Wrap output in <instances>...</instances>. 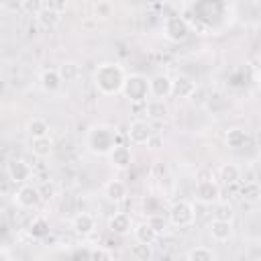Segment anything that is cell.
Instances as JSON below:
<instances>
[{
    "label": "cell",
    "mask_w": 261,
    "mask_h": 261,
    "mask_svg": "<svg viewBox=\"0 0 261 261\" xmlns=\"http://www.w3.org/2000/svg\"><path fill=\"white\" fill-rule=\"evenodd\" d=\"M126 71L118 61H102L92 75L94 88L98 90V94L102 96H116L122 90Z\"/></svg>",
    "instance_id": "1"
},
{
    "label": "cell",
    "mask_w": 261,
    "mask_h": 261,
    "mask_svg": "<svg viewBox=\"0 0 261 261\" xmlns=\"http://www.w3.org/2000/svg\"><path fill=\"white\" fill-rule=\"evenodd\" d=\"M116 143H120V133L112 124L98 122V124H92L86 133V147L92 155L106 157Z\"/></svg>",
    "instance_id": "2"
},
{
    "label": "cell",
    "mask_w": 261,
    "mask_h": 261,
    "mask_svg": "<svg viewBox=\"0 0 261 261\" xmlns=\"http://www.w3.org/2000/svg\"><path fill=\"white\" fill-rule=\"evenodd\" d=\"M120 94L130 104H145L151 98L149 96V77L143 73H126Z\"/></svg>",
    "instance_id": "3"
},
{
    "label": "cell",
    "mask_w": 261,
    "mask_h": 261,
    "mask_svg": "<svg viewBox=\"0 0 261 261\" xmlns=\"http://www.w3.org/2000/svg\"><path fill=\"white\" fill-rule=\"evenodd\" d=\"M167 222L175 228H188L196 222V206L188 200H175L167 208Z\"/></svg>",
    "instance_id": "4"
},
{
    "label": "cell",
    "mask_w": 261,
    "mask_h": 261,
    "mask_svg": "<svg viewBox=\"0 0 261 261\" xmlns=\"http://www.w3.org/2000/svg\"><path fill=\"white\" fill-rule=\"evenodd\" d=\"M190 35V22L181 14H169L163 20V37L171 43H181Z\"/></svg>",
    "instance_id": "5"
},
{
    "label": "cell",
    "mask_w": 261,
    "mask_h": 261,
    "mask_svg": "<svg viewBox=\"0 0 261 261\" xmlns=\"http://www.w3.org/2000/svg\"><path fill=\"white\" fill-rule=\"evenodd\" d=\"M194 196H196V202H200L204 206H212L220 200V186L216 184L214 177L198 179L194 186Z\"/></svg>",
    "instance_id": "6"
},
{
    "label": "cell",
    "mask_w": 261,
    "mask_h": 261,
    "mask_svg": "<svg viewBox=\"0 0 261 261\" xmlns=\"http://www.w3.org/2000/svg\"><path fill=\"white\" fill-rule=\"evenodd\" d=\"M12 200H14V204L18 208L33 210V208H37L41 204V194H39V188L37 186H33L31 181H27V184H20L16 188V192L12 194Z\"/></svg>",
    "instance_id": "7"
},
{
    "label": "cell",
    "mask_w": 261,
    "mask_h": 261,
    "mask_svg": "<svg viewBox=\"0 0 261 261\" xmlns=\"http://www.w3.org/2000/svg\"><path fill=\"white\" fill-rule=\"evenodd\" d=\"M6 175H8V181L20 186V184H27L33 179L35 171H33V165L27 161V159H10L6 163Z\"/></svg>",
    "instance_id": "8"
},
{
    "label": "cell",
    "mask_w": 261,
    "mask_h": 261,
    "mask_svg": "<svg viewBox=\"0 0 261 261\" xmlns=\"http://www.w3.org/2000/svg\"><path fill=\"white\" fill-rule=\"evenodd\" d=\"M153 135H155V130H153L151 122L149 120H143V118H135L128 124V130H126V137H128L130 145H137V147L147 145Z\"/></svg>",
    "instance_id": "9"
},
{
    "label": "cell",
    "mask_w": 261,
    "mask_h": 261,
    "mask_svg": "<svg viewBox=\"0 0 261 261\" xmlns=\"http://www.w3.org/2000/svg\"><path fill=\"white\" fill-rule=\"evenodd\" d=\"M108 157V161H110V165L114 167V169H128L130 167V163H133V151H130V147L128 145H124V143H116L114 147H112V151L106 155Z\"/></svg>",
    "instance_id": "10"
},
{
    "label": "cell",
    "mask_w": 261,
    "mask_h": 261,
    "mask_svg": "<svg viewBox=\"0 0 261 261\" xmlns=\"http://www.w3.org/2000/svg\"><path fill=\"white\" fill-rule=\"evenodd\" d=\"M149 96L167 100L171 96V77L167 73H155L149 77Z\"/></svg>",
    "instance_id": "11"
},
{
    "label": "cell",
    "mask_w": 261,
    "mask_h": 261,
    "mask_svg": "<svg viewBox=\"0 0 261 261\" xmlns=\"http://www.w3.org/2000/svg\"><path fill=\"white\" fill-rule=\"evenodd\" d=\"M149 120H155V122H163L169 118L171 110H169V104L167 100H161V98H149L145 102V112H143Z\"/></svg>",
    "instance_id": "12"
},
{
    "label": "cell",
    "mask_w": 261,
    "mask_h": 261,
    "mask_svg": "<svg viewBox=\"0 0 261 261\" xmlns=\"http://www.w3.org/2000/svg\"><path fill=\"white\" fill-rule=\"evenodd\" d=\"M71 230L80 237V239H88L94 234L96 230V216L90 214V212H80L73 216L71 220Z\"/></svg>",
    "instance_id": "13"
},
{
    "label": "cell",
    "mask_w": 261,
    "mask_h": 261,
    "mask_svg": "<svg viewBox=\"0 0 261 261\" xmlns=\"http://www.w3.org/2000/svg\"><path fill=\"white\" fill-rule=\"evenodd\" d=\"M232 232H234V228H232V222H230V220L212 218V220L208 222V234H210V239L216 241V243H226V241H230V239H232Z\"/></svg>",
    "instance_id": "14"
},
{
    "label": "cell",
    "mask_w": 261,
    "mask_h": 261,
    "mask_svg": "<svg viewBox=\"0 0 261 261\" xmlns=\"http://www.w3.org/2000/svg\"><path fill=\"white\" fill-rule=\"evenodd\" d=\"M104 198L110 202V204H120L126 200L128 196V186L122 181V179H108L104 184V190H102Z\"/></svg>",
    "instance_id": "15"
},
{
    "label": "cell",
    "mask_w": 261,
    "mask_h": 261,
    "mask_svg": "<svg viewBox=\"0 0 261 261\" xmlns=\"http://www.w3.org/2000/svg\"><path fill=\"white\" fill-rule=\"evenodd\" d=\"M194 90H196V82H194L190 75L179 73V75L171 77V96H173V98H184V100H188Z\"/></svg>",
    "instance_id": "16"
},
{
    "label": "cell",
    "mask_w": 261,
    "mask_h": 261,
    "mask_svg": "<svg viewBox=\"0 0 261 261\" xmlns=\"http://www.w3.org/2000/svg\"><path fill=\"white\" fill-rule=\"evenodd\" d=\"M39 84H41V88H43L47 94H57V92L61 90V86H63L57 67H47V69H43V71L39 73Z\"/></svg>",
    "instance_id": "17"
},
{
    "label": "cell",
    "mask_w": 261,
    "mask_h": 261,
    "mask_svg": "<svg viewBox=\"0 0 261 261\" xmlns=\"http://www.w3.org/2000/svg\"><path fill=\"white\" fill-rule=\"evenodd\" d=\"M108 230L112 234H118V237H124L133 230V220L126 212H114L110 218H108Z\"/></svg>",
    "instance_id": "18"
},
{
    "label": "cell",
    "mask_w": 261,
    "mask_h": 261,
    "mask_svg": "<svg viewBox=\"0 0 261 261\" xmlns=\"http://www.w3.org/2000/svg\"><path fill=\"white\" fill-rule=\"evenodd\" d=\"M218 179L224 184V186H237L241 179H243V171L237 163H220L218 165Z\"/></svg>",
    "instance_id": "19"
},
{
    "label": "cell",
    "mask_w": 261,
    "mask_h": 261,
    "mask_svg": "<svg viewBox=\"0 0 261 261\" xmlns=\"http://www.w3.org/2000/svg\"><path fill=\"white\" fill-rule=\"evenodd\" d=\"M133 237L137 243H145V245H155L157 239H159V232L147 222H139V224H133Z\"/></svg>",
    "instance_id": "20"
},
{
    "label": "cell",
    "mask_w": 261,
    "mask_h": 261,
    "mask_svg": "<svg viewBox=\"0 0 261 261\" xmlns=\"http://www.w3.org/2000/svg\"><path fill=\"white\" fill-rule=\"evenodd\" d=\"M224 143L228 149H243L247 143H249V133L245 128H239V126H232L224 133Z\"/></svg>",
    "instance_id": "21"
},
{
    "label": "cell",
    "mask_w": 261,
    "mask_h": 261,
    "mask_svg": "<svg viewBox=\"0 0 261 261\" xmlns=\"http://www.w3.org/2000/svg\"><path fill=\"white\" fill-rule=\"evenodd\" d=\"M31 151L39 159L51 157L53 155V139L49 135L47 137H35V139H31Z\"/></svg>",
    "instance_id": "22"
},
{
    "label": "cell",
    "mask_w": 261,
    "mask_h": 261,
    "mask_svg": "<svg viewBox=\"0 0 261 261\" xmlns=\"http://www.w3.org/2000/svg\"><path fill=\"white\" fill-rule=\"evenodd\" d=\"M35 20H37V24H39L41 29L51 31V29H55V27L59 24L61 14H59V12H55V10H51V8H47V6H43V8L35 14Z\"/></svg>",
    "instance_id": "23"
},
{
    "label": "cell",
    "mask_w": 261,
    "mask_h": 261,
    "mask_svg": "<svg viewBox=\"0 0 261 261\" xmlns=\"http://www.w3.org/2000/svg\"><path fill=\"white\" fill-rule=\"evenodd\" d=\"M27 232H29V237L35 239V241H43V239H47L49 232H51V228H49V220H47L45 216H35V218L31 220Z\"/></svg>",
    "instance_id": "24"
},
{
    "label": "cell",
    "mask_w": 261,
    "mask_h": 261,
    "mask_svg": "<svg viewBox=\"0 0 261 261\" xmlns=\"http://www.w3.org/2000/svg\"><path fill=\"white\" fill-rule=\"evenodd\" d=\"M239 196H241L245 202H249V204H257V202L261 200V186H259V181H257V179L243 181Z\"/></svg>",
    "instance_id": "25"
},
{
    "label": "cell",
    "mask_w": 261,
    "mask_h": 261,
    "mask_svg": "<svg viewBox=\"0 0 261 261\" xmlns=\"http://www.w3.org/2000/svg\"><path fill=\"white\" fill-rule=\"evenodd\" d=\"M27 135L29 139H35V137H47L49 135V122L41 116H35L27 122Z\"/></svg>",
    "instance_id": "26"
},
{
    "label": "cell",
    "mask_w": 261,
    "mask_h": 261,
    "mask_svg": "<svg viewBox=\"0 0 261 261\" xmlns=\"http://www.w3.org/2000/svg\"><path fill=\"white\" fill-rule=\"evenodd\" d=\"M57 71H59V75H61V82L63 84H73L77 77H80V65L75 63V61H65V63H61L59 67H57Z\"/></svg>",
    "instance_id": "27"
},
{
    "label": "cell",
    "mask_w": 261,
    "mask_h": 261,
    "mask_svg": "<svg viewBox=\"0 0 261 261\" xmlns=\"http://www.w3.org/2000/svg\"><path fill=\"white\" fill-rule=\"evenodd\" d=\"M186 259L188 261H216V253L206 247V245H200V247H194L186 253Z\"/></svg>",
    "instance_id": "28"
},
{
    "label": "cell",
    "mask_w": 261,
    "mask_h": 261,
    "mask_svg": "<svg viewBox=\"0 0 261 261\" xmlns=\"http://www.w3.org/2000/svg\"><path fill=\"white\" fill-rule=\"evenodd\" d=\"M130 257L137 259V261H151L155 257L153 245H145V243L135 241V245H130Z\"/></svg>",
    "instance_id": "29"
},
{
    "label": "cell",
    "mask_w": 261,
    "mask_h": 261,
    "mask_svg": "<svg viewBox=\"0 0 261 261\" xmlns=\"http://www.w3.org/2000/svg\"><path fill=\"white\" fill-rule=\"evenodd\" d=\"M90 259L92 261H110V259H114V251H110L108 247H94L90 251Z\"/></svg>",
    "instance_id": "30"
},
{
    "label": "cell",
    "mask_w": 261,
    "mask_h": 261,
    "mask_svg": "<svg viewBox=\"0 0 261 261\" xmlns=\"http://www.w3.org/2000/svg\"><path fill=\"white\" fill-rule=\"evenodd\" d=\"M210 98H212V96H210L208 92H204L202 88H198V86H196V90L192 92V96H190L188 100H190L194 106H204V104H208V102H210Z\"/></svg>",
    "instance_id": "31"
},
{
    "label": "cell",
    "mask_w": 261,
    "mask_h": 261,
    "mask_svg": "<svg viewBox=\"0 0 261 261\" xmlns=\"http://www.w3.org/2000/svg\"><path fill=\"white\" fill-rule=\"evenodd\" d=\"M39 188V194H41V200H53L57 190H55V184L53 181H43L37 186Z\"/></svg>",
    "instance_id": "32"
},
{
    "label": "cell",
    "mask_w": 261,
    "mask_h": 261,
    "mask_svg": "<svg viewBox=\"0 0 261 261\" xmlns=\"http://www.w3.org/2000/svg\"><path fill=\"white\" fill-rule=\"evenodd\" d=\"M110 12H112V8H110V2L108 0L96 2V6H94V18H108Z\"/></svg>",
    "instance_id": "33"
},
{
    "label": "cell",
    "mask_w": 261,
    "mask_h": 261,
    "mask_svg": "<svg viewBox=\"0 0 261 261\" xmlns=\"http://www.w3.org/2000/svg\"><path fill=\"white\" fill-rule=\"evenodd\" d=\"M216 206V212H214V218H224V220H232V210L228 204H220V200L214 204Z\"/></svg>",
    "instance_id": "34"
},
{
    "label": "cell",
    "mask_w": 261,
    "mask_h": 261,
    "mask_svg": "<svg viewBox=\"0 0 261 261\" xmlns=\"http://www.w3.org/2000/svg\"><path fill=\"white\" fill-rule=\"evenodd\" d=\"M43 6H45L43 0H24V2H22V10H24L27 14H33V16H35Z\"/></svg>",
    "instance_id": "35"
},
{
    "label": "cell",
    "mask_w": 261,
    "mask_h": 261,
    "mask_svg": "<svg viewBox=\"0 0 261 261\" xmlns=\"http://www.w3.org/2000/svg\"><path fill=\"white\" fill-rule=\"evenodd\" d=\"M90 247H86V245H80V247H73L67 255L71 257V259H90Z\"/></svg>",
    "instance_id": "36"
},
{
    "label": "cell",
    "mask_w": 261,
    "mask_h": 261,
    "mask_svg": "<svg viewBox=\"0 0 261 261\" xmlns=\"http://www.w3.org/2000/svg\"><path fill=\"white\" fill-rule=\"evenodd\" d=\"M45 6L55 10V12H59V14H63L67 10V0H45Z\"/></svg>",
    "instance_id": "37"
},
{
    "label": "cell",
    "mask_w": 261,
    "mask_h": 261,
    "mask_svg": "<svg viewBox=\"0 0 261 261\" xmlns=\"http://www.w3.org/2000/svg\"><path fill=\"white\" fill-rule=\"evenodd\" d=\"M22 2L24 0H2V8L6 10V12H20L22 10Z\"/></svg>",
    "instance_id": "38"
},
{
    "label": "cell",
    "mask_w": 261,
    "mask_h": 261,
    "mask_svg": "<svg viewBox=\"0 0 261 261\" xmlns=\"http://www.w3.org/2000/svg\"><path fill=\"white\" fill-rule=\"evenodd\" d=\"M147 4H151V6H155V8H159V6H163V4H167V0H147Z\"/></svg>",
    "instance_id": "39"
},
{
    "label": "cell",
    "mask_w": 261,
    "mask_h": 261,
    "mask_svg": "<svg viewBox=\"0 0 261 261\" xmlns=\"http://www.w3.org/2000/svg\"><path fill=\"white\" fill-rule=\"evenodd\" d=\"M12 255H10V251H6L4 247H0V259H10Z\"/></svg>",
    "instance_id": "40"
},
{
    "label": "cell",
    "mask_w": 261,
    "mask_h": 261,
    "mask_svg": "<svg viewBox=\"0 0 261 261\" xmlns=\"http://www.w3.org/2000/svg\"><path fill=\"white\" fill-rule=\"evenodd\" d=\"M96 2H102V0H96Z\"/></svg>",
    "instance_id": "41"
},
{
    "label": "cell",
    "mask_w": 261,
    "mask_h": 261,
    "mask_svg": "<svg viewBox=\"0 0 261 261\" xmlns=\"http://www.w3.org/2000/svg\"><path fill=\"white\" fill-rule=\"evenodd\" d=\"M0 41H2V37H0Z\"/></svg>",
    "instance_id": "42"
},
{
    "label": "cell",
    "mask_w": 261,
    "mask_h": 261,
    "mask_svg": "<svg viewBox=\"0 0 261 261\" xmlns=\"http://www.w3.org/2000/svg\"><path fill=\"white\" fill-rule=\"evenodd\" d=\"M43 2H45V0H43Z\"/></svg>",
    "instance_id": "43"
}]
</instances>
